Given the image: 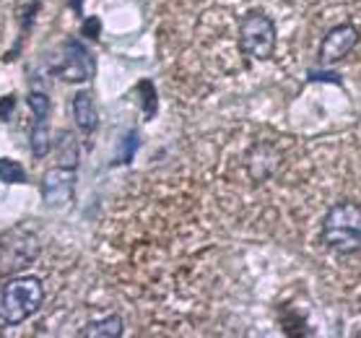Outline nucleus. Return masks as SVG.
<instances>
[{"instance_id": "14", "label": "nucleus", "mask_w": 361, "mask_h": 338, "mask_svg": "<svg viewBox=\"0 0 361 338\" xmlns=\"http://www.w3.org/2000/svg\"><path fill=\"white\" fill-rule=\"evenodd\" d=\"M13 104H16V99H13V97H6V102H0V117H3V120H8Z\"/></svg>"}, {"instance_id": "7", "label": "nucleus", "mask_w": 361, "mask_h": 338, "mask_svg": "<svg viewBox=\"0 0 361 338\" xmlns=\"http://www.w3.org/2000/svg\"><path fill=\"white\" fill-rule=\"evenodd\" d=\"M73 185H75V169L73 167H58L49 169L42 177V198L47 206H66L73 198Z\"/></svg>"}, {"instance_id": "12", "label": "nucleus", "mask_w": 361, "mask_h": 338, "mask_svg": "<svg viewBox=\"0 0 361 338\" xmlns=\"http://www.w3.org/2000/svg\"><path fill=\"white\" fill-rule=\"evenodd\" d=\"M58 151H60L63 167H73L75 169V164H78V143H75V138L71 133H63V135H60Z\"/></svg>"}, {"instance_id": "3", "label": "nucleus", "mask_w": 361, "mask_h": 338, "mask_svg": "<svg viewBox=\"0 0 361 338\" xmlns=\"http://www.w3.org/2000/svg\"><path fill=\"white\" fill-rule=\"evenodd\" d=\"M276 24L260 11H250L239 21V50L252 60H271L276 52Z\"/></svg>"}, {"instance_id": "6", "label": "nucleus", "mask_w": 361, "mask_h": 338, "mask_svg": "<svg viewBox=\"0 0 361 338\" xmlns=\"http://www.w3.org/2000/svg\"><path fill=\"white\" fill-rule=\"evenodd\" d=\"M49 73L71 83L89 81L91 76H94V58H91V52L86 50V44H81L78 40H68L63 63L52 68Z\"/></svg>"}, {"instance_id": "16", "label": "nucleus", "mask_w": 361, "mask_h": 338, "mask_svg": "<svg viewBox=\"0 0 361 338\" xmlns=\"http://www.w3.org/2000/svg\"><path fill=\"white\" fill-rule=\"evenodd\" d=\"M83 34H94V37H97V34H99V21H97V18H91V21H86V24H83Z\"/></svg>"}, {"instance_id": "4", "label": "nucleus", "mask_w": 361, "mask_h": 338, "mask_svg": "<svg viewBox=\"0 0 361 338\" xmlns=\"http://www.w3.org/2000/svg\"><path fill=\"white\" fill-rule=\"evenodd\" d=\"M39 255V239L32 231H11L0 245V273H16Z\"/></svg>"}, {"instance_id": "2", "label": "nucleus", "mask_w": 361, "mask_h": 338, "mask_svg": "<svg viewBox=\"0 0 361 338\" xmlns=\"http://www.w3.org/2000/svg\"><path fill=\"white\" fill-rule=\"evenodd\" d=\"M44 302V284L39 276H16L0 286V322L18 325L29 320Z\"/></svg>"}, {"instance_id": "5", "label": "nucleus", "mask_w": 361, "mask_h": 338, "mask_svg": "<svg viewBox=\"0 0 361 338\" xmlns=\"http://www.w3.org/2000/svg\"><path fill=\"white\" fill-rule=\"evenodd\" d=\"M361 34L353 24H338L333 26L320 42V50H317V60L320 66H336L343 58H348L353 52V47L359 44Z\"/></svg>"}, {"instance_id": "9", "label": "nucleus", "mask_w": 361, "mask_h": 338, "mask_svg": "<svg viewBox=\"0 0 361 338\" xmlns=\"http://www.w3.org/2000/svg\"><path fill=\"white\" fill-rule=\"evenodd\" d=\"M245 164H247V172H250V177H252L255 182H265L279 172L281 154L271 143H257V146L250 149Z\"/></svg>"}, {"instance_id": "10", "label": "nucleus", "mask_w": 361, "mask_h": 338, "mask_svg": "<svg viewBox=\"0 0 361 338\" xmlns=\"http://www.w3.org/2000/svg\"><path fill=\"white\" fill-rule=\"evenodd\" d=\"M73 117H75V125H78L83 133L97 131L99 115H97V107H94V99H91L89 91H78L73 97Z\"/></svg>"}, {"instance_id": "1", "label": "nucleus", "mask_w": 361, "mask_h": 338, "mask_svg": "<svg viewBox=\"0 0 361 338\" xmlns=\"http://www.w3.org/2000/svg\"><path fill=\"white\" fill-rule=\"evenodd\" d=\"M320 242L336 255L361 253V206L341 200L328 208L320 224Z\"/></svg>"}, {"instance_id": "13", "label": "nucleus", "mask_w": 361, "mask_h": 338, "mask_svg": "<svg viewBox=\"0 0 361 338\" xmlns=\"http://www.w3.org/2000/svg\"><path fill=\"white\" fill-rule=\"evenodd\" d=\"M0 180L8 185H21L26 182V169L13 159H0Z\"/></svg>"}, {"instance_id": "8", "label": "nucleus", "mask_w": 361, "mask_h": 338, "mask_svg": "<svg viewBox=\"0 0 361 338\" xmlns=\"http://www.w3.org/2000/svg\"><path fill=\"white\" fill-rule=\"evenodd\" d=\"M29 109L34 112V125H32V154L42 159L49 151V128H47V115H49V99L42 91H32L29 94Z\"/></svg>"}, {"instance_id": "11", "label": "nucleus", "mask_w": 361, "mask_h": 338, "mask_svg": "<svg viewBox=\"0 0 361 338\" xmlns=\"http://www.w3.org/2000/svg\"><path fill=\"white\" fill-rule=\"evenodd\" d=\"M81 336L89 338H120L123 336V318L120 315H107L102 320L86 322V328L81 330Z\"/></svg>"}, {"instance_id": "15", "label": "nucleus", "mask_w": 361, "mask_h": 338, "mask_svg": "<svg viewBox=\"0 0 361 338\" xmlns=\"http://www.w3.org/2000/svg\"><path fill=\"white\" fill-rule=\"evenodd\" d=\"M310 78H312V81H336L338 83V76H330V73H317V71H310Z\"/></svg>"}]
</instances>
